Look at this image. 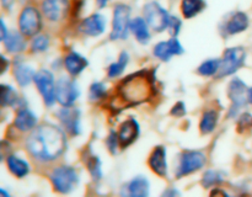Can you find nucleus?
<instances>
[{
	"mask_svg": "<svg viewBox=\"0 0 252 197\" xmlns=\"http://www.w3.org/2000/svg\"><path fill=\"white\" fill-rule=\"evenodd\" d=\"M128 62H129V56H128L126 52H122V53L120 54L118 61L108 66V76H110V78H117V76H120L121 74L123 73V70L126 69V66H127Z\"/></svg>",
	"mask_w": 252,
	"mask_h": 197,
	"instance_id": "cd10ccee",
	"label": "nucleus"
},
{
	"mask_svg": "<svg viewBox=\"0 0 252 197\" xmlns=\"http://www.w3.org/2000/svg\"><path fill=\"white\" fill-rule=\"evenodd\" d=\"M37 125V117L31 110L29 108H21L17 112L16 118H15L14 126L21 132H29L34 128Z\"/></svg>",
	"mask_w": 252,
	"mask_h": 197,
	"instance_id": "6ab92c4d",
	"label": "nucleus"
},
{
	"mask_svg": "<svg viewBox=\"0 0 252 197\" xmlns=\"http://www.w3.org/2000/svg\"><path fill=\"white\" fill-rule=\"evenodd\" d=\"M79 95L80 91L74 80L63 76L57 81V101L62 106H73Z\"/></svg>",
	"mask_w": 252,
	"mask_h": 197,
	"instance_id": "9b49d317",
	"label": "nucleus"
},
{
	"mask_svg": "<svg viewBox=\"0 0 252 197\" xmlns=\"http://www.w3.org/2000/svg\"><path fill=\"white\" fill-rule=\"evenodd\" d=\"M1 103L2 106H16V103L20 102V98L17 96L16 91L9 85L1 86Z\"/></svg>",
	"mask_w": 252,
	"mask_h": 197,
	"instance_id": "c756f323",
	"label": "nucleus"
},
{
	"mask_svg": "<svg viewBox=\"0 0 252 197\" xmlns=\"http://www.w3.org/2000/svg\"><path fill=\"white\" fill-rule=\"evenodd\" d=\"M107 145H108V149L111 150V153H113V154H115L116 150H117V148H118V145H120L118 137L115 132H111L110 135H108Z\"/></svg>",
	"mask_w": 252,
	"mask_h": 197,
	"instance_id": "e433bc0d",
	"label": "nucleus"
},
{
	"mask_svg": "<svg viewBox=\"0 0 252 197\" xmlns=\"http://www.w3.org/2000/svg\"><path fill=\"white\" fill-rule=\"evenodd\" d=\"M130 26V7L125 4L116 5L115 11H113V21H112V32L110 34V38L116 39H126L128 37V31Z\"/></svg>",
	"mask_w": 252,
	"mask_h": 197,
	"instance_id": "20e7f679",
	"label": "nucleus"
},
{
	"mask_svg": "<svg viewBox=\"0 0 252 197\" xmlns=\"http://www.w3.org/2000/svg\"><path fill=\"white\" fill-rule=\"evenodd\" d=\"M20 31L24 36H34L42 27L41 14L33 6H27L22 10L19 17Z\"/></svg>",
	"mask_w": 252,
	"mask_h": 197,
	"instance_id": "1a4fd4ad",
	"label": "nucleus"
},
{
	"mask_svg": "<svg viewBox=\"0 0 252 197\" xmlns=\"http://www.w3.org/2000/svg\"><path fill=\"white\" fill-rule=\"evenodd\" d=\"M164 195H167V196H171V195H172V196H176V195H180V192L176 191V190L171 189V190H169V191L165 192Z\"/></svg>",
	"mask_w": 252,
	"mask_h": 197,
	"instance_id": "a19ab883",
	"label": "nucleus"
},
{
	"mask_svg": "<svg viewBox=\"0 0 252 197\" xmlns=\"http://www.w3.org/2000/svg\"><path fill=\"white\" fill-rule=\"evenodd\" d=\"M239 130L243 131L246 130V128H251L252 127V116L250 113H244L243 116L239 120Z\"/></svg>",
	"mask_w": 252,
	"mask_h": 197,
	"instance_id": "c9c22d12",
	"label": "nucleus"
},
{
	"mask_svg": "<svg viewBox=\"0 0 252 197\" xmlns=\"http://www.w3.org/2000/svg\"><path fill=\"white\" fill-rule=\"evenodd\" d=\"M206 7L204 0H182L181 10L186 19H192L199 12H202Z\"/></svg>",
	"mask_w": 252,
	"mask_h": 197,
	"instance_id": "a878e982",
	"label": "nucleus"
},
{
	"mask_svg": "<svg viewBox=\"0 0 252 197\" xmlns=\"http://www.w3.org/2000/svg\"><path fill=\"white\" fill-rule=\"evenodd\" d=\"M223 181V177L220 176V174L214 170H208V171L204 172L203 180H202V184L204 187H211L214 185H218Z\"/></svg>",
	"mask_w": 252,
	"mask_h": 197,
	"instance_id": "2f4dec72",
	"label": "nucleus"
},
{
	"mask_svg": "<svg viewBox=\"0 0 252 197\" xmlns=\"http://www.w3.org/2000/svg\"><path fill=\"white\" fill-rule=\"evenodd\" d=\"M144 17L154 31L161 32L169 27L171 15H169V12L157 1H152L144 6Z\"/></svg>",
	"mask_w": 252,
	"mask_h": 197,
	"instance_id": "423d86ee",
	"label": "nucleus"
},
{
	"mask_svg": "<svg viewBox=\"0 0 252 197\" xmlns=\"http://www.w3.org/2000/svg\"><path fill=\"white\" fill-rule=\"evenodd\" d=\"M249 102L252 103V88L249 90Z\"/></svg>",
	"mask_w": 252,
	"mask_h": 197,
	"instance_id": "37998d69",
	"label": "nucleus"
},
{
	"mask_svg": "<svg viewBox=\"0 0 252 197\" xmlns=\"http://www.w3.org/2000/svg\"><path fill=\"white\" fill-rule=\"evenodd\" d=\"M130 31L135 36L138 42L145 44L149 42L150 39V32H149V25L145 21V19L142 17H135V19L130 20Z\"/></svg>",
	"mask_w": 252,
	"mask_h": 197,
	"instance_id": "4be33fe9",
	"label": "nucleus"
},
{
	"mask_svg": "<svg viewBox=\"0 0 252 197\" xmlns=\"http://www.w3.org/2000/svg\"><path fill=\"white\" fill-rule=\"evenodd\" d=\"M7 166L9 170L16 177H24L30 172V166L24 159H20L16 155H9L7 157Z\"/></svg>",
	"mask_w": 252,
	"mask_h": 197,
	"instance_id": "393cba45",
	"label": "nucleus"
},
{
	"mask_svg": "<svg viewBox=\"0 0 252 197\" xmlns=\"http://www.w3.org/2000/svg\"><path fill=\"white\" fill-rule=\"evenodd\" d=\"M149 181L144 176H137L127 184L123 195L132 197H145L149 195Z\"/></svg>",
	"mask_w": 252,
	"mask_h": 197,
	"instance_id": "a211bd4d",
	"label": "nucleus"
},
{
	"mask_svg": "<svg viewBox=\"0 0 252 197\" xmlns=\"http://www.w3.org/2000/svg\"><path fill=\"white\" fill-rule=\"evenodd\" d=\"M221 59H209V61L203 62L198 66V73L203 76H212L214 74H218L220 69Z\"/></svg>",
	"mask_w": 252,
	"mask_h": 197,
	"instance_id": "c85d7f7f",
	"label": "nucleus"
},
{
	"mask_svg": "<svg viewBox=\"0 0 252 197\" xmlns=\"http://www.w3.org/2000/svg\"><path fill=\"white\" fill-rule=\"evenodd\" d=\"M149 166L155 174L165 177L167 175V163H166V150L164 147H157L149 157Z\"/></svg>",
	"mask_w": 252,
	"mask_h": 197,
	"instance_id": "f3484780",
	"label": "nucleus"
},
{
	"mask_svg": "<svg viewBox=\"0 0 252 197\" xmlns=\"http://www.w3.org/2000/svg\"><path fill=\"white\" fill-rule=\"evenodd\" d=\"M69 10V0H43L42 11L51 21H61L66 16Z\"/></svg>",
	"mask_w": 252,
	"mask_h": 197,
	"instance_id": "ddd939ff",
	"label": "nucleus"
},
{
	"mask_svg": "<svg viewBox=\"0 0 252 197\" xmlns=\"http://www.w3.org/2000/svg\"><path fill=\"white\" fill-rule=\"evenodd\" d=\"M49 179L53 184L54 190L61 192V194L71 192L79 184V176L76 174V170L74 167L68 166V165H62V166L56 167L52 171Z\"/></svg>",
	"mask_w": 252,
	"mask_h": 197,
	"instance_id": "7ed1b4c3",
	"label": "nucleus"
},
{
	"mask_svg": "<svg viewBox=\"0 0 252 197\" xmlns=\"http://www.w3.org/2000/svg\"><path fill=\"white\" fill-rule=\"evenodd\" d=\"M246 52L243 47H234V48H228L224 52L223 59L220 63V69H219L217 76L218 78H224V76L231 75L241 68L245 62Z\"/></svg>",
	"mask_w": 252,
	"mask_h": 197,
	"instance_id": "39448f33",
	"label": "nucleus"
},
{
	"mask_svg": "<svg viewBox=\"0 0 252 197\" xmlns=\"http://www.w3.org/2000/svg\"><path fill=\"white\" fill-rule=\"evenodd\" d=\"M1 4L5 9H9V7L14 4V0H1Z\"/></svg>",
	"mask_w": 252,
	"mask_h": 197,
	"instance_id": "ea45409f",
	"label": "nucleus"
},
{
	"mask_svg": "<svg viewBox=\"0 0 252 197\" xmlns=\"http://www.w3.org/2000/svg\"><path fill=\"white\" fill-rule=\"evenodd\" d=\"M185 113H186V108H185L184 102H177L171 111V115L177 116V117H181Z\"/></svg>",
	"mask_w": 252,
	"mask_h": 197,
	"instance_id": "4c0bfd02",
	"label": "nucleus"
},
{
	"mask_svg": "<svg viewBox=\"0 0 252 197\" xmlns=\"http://www.w3.org/2000/svg\"><path fill=\"white\" fill-rule=\"evenodd\" d=\"M106 29V19L101 14H94L91 16L86 17L80 25L81 32H84L88 36H100L105 32Z\"/></svg>",
	"mask_w": 252,
	"mask_h": 197,
	"instance_id": "dca6fc26",
	"label": "nucleus"
},
{
	"mask_svg": "<svg viewBox=\"0 0 252 197\" xmlns=\"http://www.w3.org/2000/svg\"><path fill=\"white\" fill-rule=\"evenodd\" d=\"M180 29H181V21H180V19H177V17H175V16H171V19H170L169 27H167V30L170 31V33H171L172 36H177L180 32Z\"/></svg>",
	"mask_w": 252,
	"mask_h": 197,
	"instance_id": "f704fd0d",
	"label": "nucleus"
},
{
	"mask_svg": "<svg viewBox=\"0 0 252 197\" xmlns=\"http://www.w3.org/2000/svg\"><path fill=\"white\" fill-rule=\"evenodd\" d=\"M0 26H1V39L4 41L5 37H6L7 33H9V32L6 31V26H5L4 20H1V21H0Z\"/></svg>",
	"mask_w": 252,
	"mask_h": 197,
	"instance_id": "58836bf2",
	"label": "nucleus"
},
{
	"mask_svg": "<svg viewBox=\"0 0 252 197\" xmlns=\"http://www.w3.org/2000/svg\"><path fill=\"white\" fill-rule=\"evenodd\" d=\"M58 118L64 130L70 135H78L80 130V111L71 106H64L58 111Z\"/></svg>",
	"mask_w": 252,
	"mask_h": 197,
	"instance_id": "f8f14e48",
	"label": "nucleus"
},
{
	"mask_svg": "<svg viewBox=\"0 0 252 197\" xmlns=\"http://www.w3.org/2000/svg\"><path fill=\"white\" fill-rule=\"evenodd\" d=\"M155 93L154 76L148 70L132 74L118 85V98L122 106H135L150 100Z\"/></svg>",
	"mask_w": 252,
	"mask_h": 197,
	"instance_id": "f03ea898",
	"label": "nucleus"
},
{
	"mask_svg": "<svg viewBox=\"0 0 252 197\" xmlns=\"http://www.w3.org/2000/svg\"><path fill=\"white\" fill-rule=\"evenodd\" d=\"M14 75H15V79H16V81L19 85L26 86V85H29L32 80H33L36 73H34V70L32 66H27V64H24V63H20V64H16V66H15Z\"/></svg>",
	"mask_w": 252,
	"mask_h": 197,
	"instance_id": "5701e85b",
	"label": "nucleus"
},
{
	"mask_svg": "<svg viewBox=\"0 0 252 197\" xmlns=\"http://www.w3.org/2000/svg\"><path fill=\"white\" fill-rule=\"evenodd\" d=\"M49 38L46 34H38L33 38L31 43V48L33 52H44L48 48Z\"/></svg>",
	"mask_w": 252,
	"mask_h": 197,
	"instance_id": "473e14b6",
	"label": "nucleus"
},
{
	"mask_svg": "<svg viewBox=\"0 0 252 197\" xmlns=\"http://www.w3.org/2000/svg\"><path fill=\"white\" fill-rule=\"evenodd\" d=\"M88 61L84 58L81 54L76 53V52H70L68 56L64 59V66L65 69L68 70V73L70 75H79L84 69L88 66Z\"/></svg>",
	"mask_w": 252,
	"mask_h": 197,
	"instance_id": "aec40b11",
	"label": "nucleus"
},
{
	"mask_svg": "<svg viewBox=\"0 0 252 197\" xmlns=\"http://www.w3.org/2000/svg\"><path fill=\"white\" fill-rule=\"evenodd\" d=\"M65 148V134L61 128L51 123H42L32 131L26 140L29 154L42 163L54 162L63 155Z\"/></svg>",
	"mask_w": 252,
	"mask_h": 197,
	"instance_id": "f257e3e1",
	"label": "nucleus"
},
{
	"mask_svg": "<svg viewBox=\"0 0 252 197\" xmlns=\"http://www.w3.org/2000/svg\"><path fill=\"white\" fill-rule=\"evenodd\" d=\"M108 0H97V4L100 5V6H105L106 4H107Z\"/></svg>",
	"mask_w": 252,
	"mask_h": 197,
	"instance_id": "79ce46f5",
	"label": "nucleus"
},
{
	"mask_svg": "<svg viewBox=\"0 0 252 197\" xmlns=\"http://www.w3.org/2000/svg\"><path fill=\"white\" fill-rule=\"evenodd\" d=\"M182 53H184V47L181 46L179 39L175 38V37H172L169 41L159 42L154 47V56L164 62L170 61L172 56Z\"/></svg>",
	"mask_w": 252,
	"mask_h": 197,
	"instance_id": "2eb2a0df",
	"label": "nucleus"
},
{
	"mask_svg": "<svg viewBox=\"0 0 252 197\" xmlns=\"http://www.w3.org/2000/svg\"><path fill=\"white\" fill-rule=\"evenodd\" d=\"M5 48L7 49V52L10 53H17V52H22L26 48V42H25L22 34H20L19 32H9L7 36L4 39Z\"/></svg>",
	"mask_w": 252,
	"mask_h": 197,
	"instance_id": "b1692460",
	"label": "nucleus"
},
{
	"mask_svg": "<svg viewBox=\"0 0 252 197\" xmlns=\"http://www.w3.org/2000/svg\"><path fill=\"white\" fill-rule=\"evenodd\" d=\"M228 96L231 100L230 116H235L238 111L243 107L249 100V90L246 88V84L239 78L233 79L229 84Z\"/></svg>",
	"mask_w": 252,
	"mask_h": 197,
	"instance_id": "9d476101",
	"label": "nucleus"
},
{
	"mask_svg": "<svg viewBox=\"0 0 252 197\" xmlns=\"http://www.w3.org/2000/svg\"><path fill=\"white\" fill-rule=\"evenodd\" d=\"M88 169L94 179L95 180L101 179V176H102V171H101V162L97 157H95V155H91V157H89Z\"/></svg>",
	"mask_w": 252,
	"mask_h": 197,
	"instance_id": "7c9ffc66",
	"label": "nucleus"
},
{
	"mask_svg": "<svg viewBox=\"0 0 252 197\" xmlns=\"http://www.w3.org/2000/svg\"><path fill=\"white\" fill-rule=\"evenodd\" d=\"M106 86L102 83H94L90 88V98L91 100H100L103 96H106Z\"/></svg>",
	"mask_w": 252,
	"mask_h": 197,
	"instance_id": "72a5a7b5",
	"label": "nucleus"
},
{
	"mask_svg": "<svg viewBox=\"0 0 252 197\" xmlns=\"http://www.w3.org/2000/svg\"><path fill=\"white\" fill-rule=\"evenodd\" d=\"M249 27V17L245 12H234L225 25V31L228 34H236L245 31Z\"/></svg>",
	"mask_w": 252,
	"mask_h": 197,
	"instance_id": "412c9836",
	"label": "nucleus"
},
{
	"mask_svg": "<svg viewBox=\"0 0 252 197\" xmlns=\"http://www.w3.org/2000/svg\"><path fill=\"white\" fill-rule=\"evenodd\" d=\"M33 81L36 83L46 106H53L57 100V84L54 81L53 74L47 69H41L36 73Z\"/></svg>",
	"mask_w": 252,
	"mask_h": 197,
	"instance_id": "0eeeda50",
	"label": "nucleus"
},
{
	"mask_svg": "<svg viewBox=\"0 0 252 197\" xmlns=\"http://www.w3.org/2000/svg\"><path fill=\"white\" fill-rule=\"evenodd\" d=\"M139 135V125L134 118H129V120L125 121L122 125L120 126V130L117 132L118 142H120L121 148H127L128 145L132 144Z\"/></svg>",
	"mask_w": 252,
	"mask_h": 197,
	"instance_id": "4468645a",
	"label": "nucleus"
},
{
	"mask_svg": "<svg viewBox=\"0 0 252 197\" xmlns=\"http://www.w3.org/2000/svg\"><path fill=\"white\" fill-rule=\"evenodd\" d=\"M206 164V155L198 150H186L180 155L179 166L176 169V177H184L186 175L197 171Z\"/></svg>",
	"mask_w": 252,
	"mask_h": 197,
	"instance_id": "6e6552de",
	"label": "nucleus"
},
{
	"mask_svg": "<svg viewBox=\"0 0 252 197\" xmlns=\"http://www.w3.org/2000/svg\"><path fill=\"white\" fill-rule=\"evenodd\" d=\"M217 123H218V112L214 110L206 111L203 116H202L201 123H199L201 132L203 134H209V133H212L216 130Z\"/></svg>",
	"mask_w": 252,
	"mask_h": 197,
	"instance_id": "bb28decb",
	"label": "nucleus"
}]
</instances>
